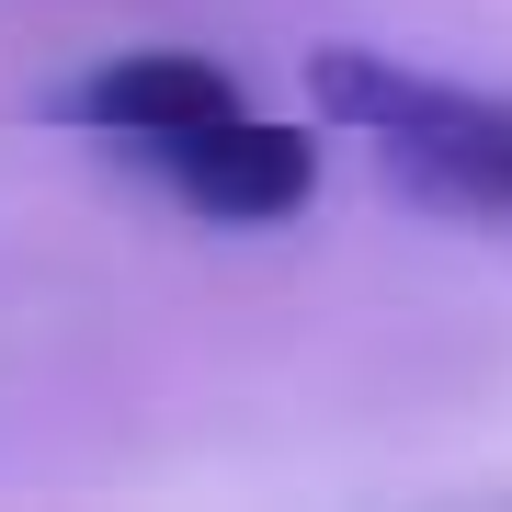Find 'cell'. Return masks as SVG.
Segmentation results:
<instances>
[{
	"label": "cell",
	"instance_id": "cell-1",
	"mask_svg": "<svg viewBox=\"0 0 512 512\" xmlns=\"http://www.w3.org/2000/svg\"><path fill=\"white\" fill-rule=\"evenodd\" d=\"M319 103L353 137H376V160L410 194L467 205V217H512V92H467V80L399 69L376 46H319Z\"/></svg>",
	"mask_w": 512,
	"mask_h": 512
},
{
	"label": "cell",
	"instance_id": "cell-2",
	"mask_svg": "<svg viewBox=\"0 0 512 512\" xmlns=\"http://www.w3.org/2000/svg\"><path fill=\"white\" fill-rule=\"evenodd\" d=\"M148 171H160L171 194L194 205V217H239V228H262V217H296L319 183V148L274 126V114H251V103H228V114H205V126L183 137H160V148H137Z\"/></svg>",
	"mask_w": 512,
	"mask_h": 512
},
{
	"label": "cell",
	"instance_id": "cell-3",
	"mask_svg": "<svg viewBox=\"0 0 512 512\" xmlns=\"http://www.w3.org/2000/svg\"><path fill=\"white\" fill-rule=\"evenodd\" d=\"M228 103H239V80L217 69V57H183V46L103 57L92 80L46 92L57 126H92V137H114V148H160V137H183V126H205V114H228Z\"/></svg>",
	"mask_w": 512,
	"mask_h": 512
}]
</instances>
